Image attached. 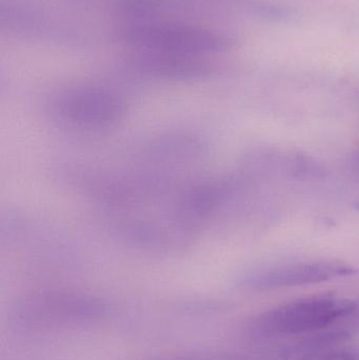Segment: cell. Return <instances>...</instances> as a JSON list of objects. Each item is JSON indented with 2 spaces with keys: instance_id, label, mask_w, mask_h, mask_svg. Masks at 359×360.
Masks as SVG:
<instances>
[{
  "instance_id": "cell-1",
  "label": "cell",
  "mask_w": 359,
  "mask_h": 360,
  "mask_svg": "<svg viewBox=\"0 0 359 360\" xmlns=\"http://www.w3.org/2000/svg\"><path fill=\"white\" fill-rule=\"evenodd\" d=\"M128 103L113 88L81 84L59 91L48 103L51 120L65 130L79 134H100L124 120Z\"/></svg>"
},
{
  "instance_id": "cell-2",
  "label": "cell",
  "mask_w": 359,
  "mask_h": 360,
  "mask_svg": "<svg viewBox=\"0 0 359 360\" xmlns=\"http://www.w3.org/2000/svg\"><path fill=\"white\" fill-rule=\"evenodd\" d=\"M122 44L143 52L206 57L233 48L229 35L217 30L179 22H133L116 32Z\"/></svg>"
},
{
  "instance_id": "cell-3",
  "label": "cell",
  "mask_w": 359,
  "mask_h": 360,
  "mask_svg": "<svg viewBox=\"0 0 359 360\" xmlns=\"http://www.w3.org/2000/svg\"><path fill=\"white\" fill-rule=\"evenodd\" d=\"M355 304L335 296H310L263 313L255 329L265 336H294L325 329L351 314Z\"/></svg>"
},
{
  "instance_id": "cell-4",
  "label": "cell",
  "mask_w": 359,
  "mask_h": 360,
  "mask_svg": "<svg viewBox=\"0 0 359 360\" xmlns=\"http://www.w3.org/2000/svg\"><path fill=\"white\" fill-rule=\"evenodd\" d=\"M355 272L350 264L339 260L296 262L272 266L253 273L246 278V285L255 290L284 289L326 283Z\"/></svg>"
},
{
  "instance_id": "cell-5",
  "label": "cell",
  "mask_w": 359,
  "mask_h": 360,
  "mask_svg": "<svg viewBox=\"0 0 359 360\" xmlns=\"http://www.w3.org/2000/svg\"><path fill=\"white\" fill-rule=\"evenodd\" d=\"M133 67L145 76L162 79H196L208 76L213 67L206 57L138 51Z\"/></svg>"
},
{
  "instance_id": "cell-6",
  "label": "cell",
  "mask_w": 359,
  "mask_h": 360,
  "mask_svg": "<svg viewBox=\"0 0 359 360\" xmlns=\"http://www.w3.org/2000/svg\"><path fill=\"white\" fill-rule=\"evenodd\" d=\"M320 360H359V353L351 350L333 351Z\"/></svg>"
},
{
  "instance_id": "cell-7",
  "label": "cell",
  "mask_w": 359,
  "mask_h": 360,
  "mask_svg": "<svg viewBox=\"0 0 359 360\" xmlns=\"http://www.w3.org/2000/svg\"><path fill=\"white\" fill-rule=\"evenodd\" d=\"M352 165H353L354 169L359 172V151L354 154L353 158H352Z\"/></svg>"
},
{
  "instance_id": "cell-8",
  "label": "cell",
  "mask_w": 359,
  "mask_h": 360,
  "mask_svg": "<svg viewBox=\"0 0 359 360\" xmlns=\"http://www.w3.org/2000/svg\"><path fill=\"white\" fill-rule=\"evenodd\" d=\"M354 207H355L356 209H358L359 211V201H358V202H356L355 205H354Z\"/></svg>"
}]
</instances>
